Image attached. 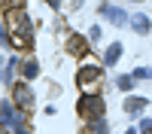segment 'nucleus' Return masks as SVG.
I'll return each mask as SVG.
<instances>
[{"label": "nucleus", "instance_id": "obj_1", "mask_svg": "<svg viewBox=\"0 0 152 134\" xmlns=\"http://www.w3.org/2000/svg\"><path fill=\"white\" fill-rule=\"evenodd\" d=\"M79 113L85 116V119H100L104 116V101H100V94H82L79 97Z\"/></svg>", "mask_w": 152, "mask_h": 134}, {"label": "nucleus", "instance_id": "obj_2", "mask_svg": "<svg viewBox=\"0 0 152 134\" xmlns=\"http://www.w3.org/2000/svg\"><path fill=\"white\" fill-rule=\"evenodd\" d=\"M104 76V67H97V64H85L79 73H76V82H79V89H94L97 85V79Z\"/></svg>", "mask_w": 152, "mask_h": 134}, {"label": "nucleus", "instance_id": "obj_3", "mask_svg": "<svg viewBox=\"0 0 152 134\" xmlns=\"http://www.w3.org/2000/svg\"><path fill=\"white\" fill-rule=\"evenodd\" d=\"M6 21H9V28L15 34H28L31 37V18L24 15V9H9L6 12Z\"/></svg>", "mask_w": 152, "mask_h": 134}, {"label": "nucleus", "instance_id": "obj_4", "mask_svg": "<svg viewBox=\"0 0 152 134\" xmlns=\"http://www.w3.org/2000/svg\"><path fill=\"white\" fill-rule=\"evenodd\" d=\"M12 97H15L18 110H31V107H34V92H31L24 82H18L15 89H12Z\"/></svg>", "mask_w": 152, "mask_h": 134}, {"label": "nucleus", "instance_id": "obj_5", "mask_svg": "<svg viewBox=\"0 0 152 134\" xmlns=\"http://www.w3.org/2000/svg\"><path fill=\"white\" fill-rule=\"evenodd\" d=\"M67 52L76 55V58H85L88 55V43L82 40V37H70V40H67Z\"/></svg>", "mask_w": 152, "mask_h": 134}, {"label": "nucleus", "instance_id": "obj_6", "mask_svg": "<svg viewBox=\"0 0 152 134\" xmlns=\"http://www.w3.org/2000/svg\"><path fill=\"white\" fill-rule=\"evenodd\" d=\"M100 12H104V15H107L113 24H128V18L122 15V9H119V6H107V3H104V6H100Z\"/></svg>", "mask_w": 152, "mask_h": 134}, {"label": "nucleus", "instance_id": "obj_7", "mask_svg": "<svg viewBox=\"0 0 152 134\" xmlns=\"http://www.w3.org/2000/svg\"><path fill=\"white\" fill-rule=\"evenodd\" d=\"M125 110H128L131 116H137L140 110H146V97H128V101H125Z\"/></svg>", "mask_w": 152, "mask_h": 134}, {"label": "nucleus", "instance_id": "obj_8", "mask_svg": "<svg viewBox=\"0 0 152 134\" xmlns=\"http://www.w3.org/2000/svg\"><path fill=\"white\" fill-rule=\"evenodd\" d=\"M119 55H122V43H110V49H107V55H104V61H107V67H110V64H116V61H119Z\"/></svg>", "mask_w": 152, "mask_h": 134}, {"label": "nucleus", "instance_id": "obj_9", "mask_svg": "<svg viewBox=\"0 0 152 134\" xmlns=\"http://www.w3.org/2000/svg\"><path fill=\"white\" fill-rule=\"evenodd\" d=\"M131 28L137 34H149V18L146 15H131Z\"/></svg>", "mask_w": 152, "mask_h": 134}, {"label": "nucleus", "instance_id": "obj_10", "mask_svg": "<svg viewBox=\"0 0 152 134\" xmlns=\"http://www.w3.org/2000/svg\"><path fill=\"white\" fill-rule=\"evenodd\" d=\"M37 73H40V64H37V61H28V64H24V76H28V79H34Z\"/></svg>", "mask_w": 152, "mask_h": 134}, {"label": "nucleus", "instance_id": "obj_11", "mask_svg": "<svg viewBox=\"0 0 152 134\" xmlns=\"http://www.w3.org/2000/svg\"><path fill=\"white\" fill-rule=\"evenodd\" d=\"M119 89L122 92H131L134 89V76H119Z\"/></svg>", "mask_w": 152, "mask_h": 134}, {"label": "nucleus", "instance_id": "obj_12", "mask_svg": "<svg viewBox=\"0 0 152 134\" xmlns=\"http://www.w3.org/2000/svg\"><path fill=\"white\" fill-rule=\"evenodd\" d=\"M149 76H152V70H149V67H140V70L134 73V79H149Z\"/></svg>", "mask_w": 152, "mask_h": 134}, {"label": "nucleus", "instance_id": "obj_13", "mask_svg": "<svg viewBox=\"0 0 152 134\" xmlns=\"http://www.w3.org/2000/svg\"><path fill=\"white\" fill-rule=\"evenodd\" d=\"M140 134H152V119H143V125H140Z\"/></svg>", "mask_w": 152, "mask_h": 134}, {"label": "nucleus", "instance_id": "obj_14", "mask_svg": "<svg viewBox=\"0 0 152 134\" xmlns=\"http://www.w3.org/2000/svg\"><path fill=\"white\" fill-rule=\"evenodd\" d=\"M9 37H12V34H9L6 28H0V46H6V43H9Z\"/></svg>", "mask_w": 152, "mask_h": 134}, {"label": "nucleus", "instance_id": "obj_15", "mask_svg": "<svg viewBox=\"0 0 152 134\" xmlns=\"http://www.w3.org/2000/svg\"><path fill=\"white\" fill-rule=\"evenodd\" d=\"M6 3H9V0H6Z\"/></svg>", "mask_w": 152, "mask_h": 134}]
</instances>
